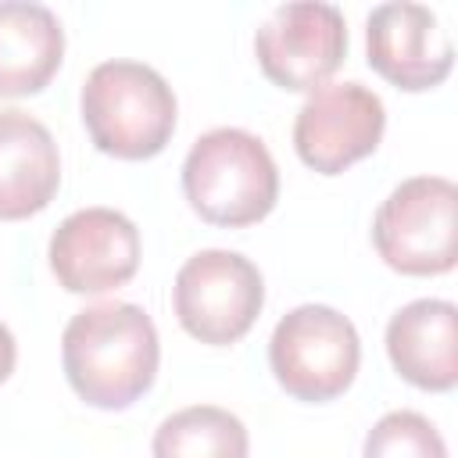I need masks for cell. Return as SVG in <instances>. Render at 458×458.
<instances>
[{"label": "cell", "mask_w": 458, "mask_h": 458, "mask_svg": "<svg viewBox=\"0 0 458 458\" xmlns=\"http://www.w3.org/2000/svg\"><path fill=\"white\" fill-rule=\"evenodd\" d=\"M157 361L161 344L154 318L129 301L93 304L72 315L61 333L64 379L89 408H129L150 390Z\"/></svg>", "instance_id": "obj_1"}, {"label": "cell", "mask_w": 458, "mask_h": 458, "mask_svg": "<svg viewBox=\"0 0 458 458\" xmlns=\"http://www.w3.org/2000/svg\"><path fill=\"white\" fill-rule=\"evenodd\" d=\"M175 118V93L150 64L104 61L82 82V122L100 154L147 161L168 147Z\"/></svg>", "instance_id": "obj_2"}, {"label": "cell", "mask_w": 458, "mask_h": 458, "mask_svg": "<svg viewBox=\"0 0 458 458\" xmlns=\"http://www.w3.org/2000/svg\"><path fill=\"white\" fill-rule=\"evenodd\" d=\"M182 193L211 225H254L279 200V168L261 136L222 125L190 147L182 161Z\"/></svg>", "instance_id": "obj_3"}, {"label": "cell", "mask_w": 458, "mask_h": 458, "mask_svg": "<svg viewBox=\"0 0 458 458\" xmlns=\"http://www.w3.org/2000/svg\"><path fill=\"white\" fill-rule=\"evenodd\" d=\"M358 361V329L329 304H301L286 311L268 340V365L276 383L308 404L340 397L354 383Z\"/></svg>", "instance_id": "obj_4"}, {"label": "cell", "mask_w": 458, "mask_h": 458, "mask_svg": "<svg viewBox=\"0 0 458 458\" xmlns=\"http://www.w3.org/2000/svg\"><path fill=\"white\" fill-rule=\"evenodd\" d=\"M379 258L401 276H444L458 261V186L415 175L390 190L372 218Z\"/></svg>", "instance_id": "obj_5"}, {"label": "cell", "mask_w": 458, "mask_h": 458, "mask_svg": "<svg viewBox=\"0 0 458 458\" xmlns=\"http://www.w3.org/2000/svg\"><path fill=\"white\" fill-rule=\"evenodd\" d=\"M175 318L179 326L211 347L236 344L250 333L265 304V279L258 265L236 250H200L175 276Z\"/></svg>", "instance_id": "obj_6"}, {"label": "cell", "mask_w": 458, "mask_h": 458, "mask_svg": "<svg viewBox=\"0 0 458 458\" xmlns=\"http://www.w3.org/2000/svg\"><path fill=\"white\" fill-rule=\"evenodd\" d=\"M254 54L265 79L279 89H318L347 57V21L333 4H283L261 21Z\"/></svg>", "instance_id": "obj_7"}, {"label": "cell", "mask_w": 458, "mask_h": 458, "mask_svg": "<svg viewBox=\"0 0 458 458\" xmlns=\"http://www.w3.org/2000/svg\"><path fill=\"white\" fill-rule=\"evenodd\" d=\"M386 129L383 100L361 82H326L311 89L293 118V150L318 175H340L369 157Z\"/></svg>", "instance_id": "obj_8"}, {"label": "cell", "mask_w": 458, "mask_h": 458, "mask_svg": "<svg viewBox=\"0 0 458 458\" xmlns=\"http://www.w3.org/2000/svg\"><path fill=\"white\" fill-rule=\"evenodd\" d=\"M47 258L68 293H107L136 276L140 229L114 208H82L54 229Z\"/></svg>", "instance_id": "obj_9"}, {"label": "cell", "mask_w": 458, "mask_h": 458, "mask_svg": "<svg viewBox=\"0 0 458 458\" xmlns=\"http://www.w3.org/2000/svg\"><path fill=\"white\" fill-rule=\"evenodd\" d=\"M369 68L390 86L422 93L451 75L454 47L440 18L422 4H379L365 21Z\"/></svg>", "instance_id": "obj_10"}, {"label": "cell", "mask_w": 458, "mask_h": 458, "mask_svg": "<svg viewBox=\"0 0 458 458\" xmlns=\"http://www.w3.org/2000/svg\"><path fill=\"white\" fill-rule=\"evenodd\" d=\"M386 354L401 379L419 390L447 394L458 383V308L419 297L386 322Z\"/></svg>", "instance_id": "obj_11"}, {"label": "cell", "mask_w": 458, "mask_h": 458, "mask_svg": "<svg viewBox=\"0 0 458 458\" xmlns=\"http://www.w3.org/2000/svg\"><path fill=\"white\" fill-rule=\"evenodd\" d=\"M61 186V154L50 129L29 111H0V222L39 215Z\"/></svg>", "instance_id": "obj_12"}, {"label": "cell", "mask_w": 458, "mask_h": 458, "mask_svg": "<svg viewBox=\"0 0 458 458\" xmlns=\"http://www.w3.org/2000/svg\"><path fill=\"white\" fill-rule=\"evenodd\" d=\"M64 61L57 14L32 0H0V97L47 89Z\"/></svg>", "instance_id": "obj_13"}, {"label": "cell", "mask_w": 458, "mask_h": 458, "mask_svg": "<svg viewBox=\"0 0 458 458\" xmlns=\"http://www.w3.org/2000/svg\"><path fill=\"white\" fill-rule=\"evenodd\" d=\"M150 451L154 458H250V437L233 411L190 404L157 426Z\"/></svg>", "instance_id": "obj_14"}, {"label": "cell", "mask_w": 458, "mask_h": 458, "mask_svg": "<svg viewBox=\"0 0 458 458\" xmlns=\"http://www.w3.org/2000/svg\"><path fill=\"white\" fill-rule=\"evenodd\" d=\"M361 458H447V444L426 415L401 408L369 429Z\"/></svg>", "instance_id": "obj_15"}, {"label": "cell", "mask_w": 458, "mask_h": 458, "mask_svg": "<svg viewBox=\"0 0 458 458\" xmlns=\"http://www.w3.org/2000/svg\"><path fill=\"white\" fill-rule=\"evenodd\" d=\"M14 361H18V344H14V333L0 322V383L11 379L14 372Z\"/></svg>", "instance_id": "obj_16"}]
</instances>
